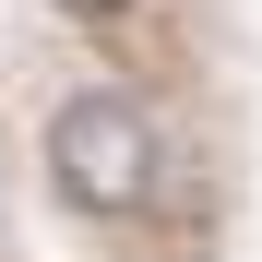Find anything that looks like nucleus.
Returning <instances> with one entry per match:
<instances>
[{"label": "nucleus", "mask_w": 262, "mask_h": 262, "mask_svg": "<svg viewBox=\"0 0 262 262\" xmlns=\"http://www.w3.org/2000/svg\"><path fill=\"white\" fill-rule=\"evenodd\" d=\"M48 12H72V24H131L143 0H48Z\"/></svg>", "instance_id": "nucleus-2"}, {"label": "nucleus", "mask_w": 262, "mask_h": 262, "mask_svg": "<svg viewBox=\"0 0 262 262\" xmlns=\"http://www.w3.org/2000/svg\"><path fill=\"white\" fill-rule=\"evenodd\" d=\"M48 179L72 214H107V227H143L167 214V179H179V155H167V131L143 96H119V83H83V96L48 107Z\"/></svg>", "instance_id": "nucleus-1"}]
</instances>
